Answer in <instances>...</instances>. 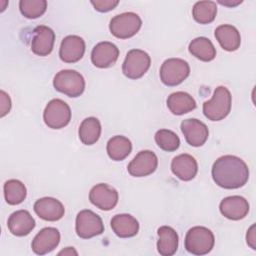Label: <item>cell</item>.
Returning a JSON list of instances; mask_svg holds the SVG:
<instances>
[{
	"label": "cell",
	"mask_w": 256,
	"mask_h": 256,
	"mask_svg": "<svg viewBox=\"0 0 256 256\" xmlns=\"http://www.w3.org/2000/svg\"><path fill=\"white\" fill-rule=\"evenodd\" d=\"M214 182L224 189H237L244 186L249 179L247 164L234 155L219 157L212 166Z\"/></svg>",
	"instance_id": "cell-1"
},
{
	"label": "cell",
	"mask_w": 256,
	"mask_h": 256,
	"mask_svg": "<svg viewBox=\"0 0 256 256\" xmlns=\"http://www.w3.org/2000/svg\"><path fill=\"white\" fill-rule=\"evenodd\" d=\"M232 96L225 86H218L212 98L203 103V113L208 120L220 121L231 111Z\"/></svg>",
	"instance_id": "cell-2"
},
{
	"label": "cell",
	"mask_w": 256,
	"mask_h": 256,
	"mask_svg": "<svg viewBox=\"0 0 256 256\" xmlns=\"http://www.w3.org/2000/svg\"><path fill=\"white\" fill-rule=\"evenodd\" d=\"M184 244L189 253L205 255L213 249L215 237L210 229L203 226H195L188 230Z\"/></svg>",
	"instance_id": "cell-3"
},
{
	"label": "cell",
	"mask_w": 256,
	"mask_h": 256,
	"mask_svg": "<svg viewBox=\"0 0 256 256\" xmlns=\"http://www.w3.org/2000/svg\"><path fill=\"white\" fill-rule=\"evenodd\" d=\"M54 88L68 97H79L85 90L84 77L76 70L64 69L59 71L53 79Z\"/></svg>",
	"instance_id": "cell-4"
},
{
	"label": "cell",
	"mask_w": 256,
	"mask_h": 256,
	"mask_svg": "<svg viewBox=\"0 0 256 256\" xmlns=\"http://www.w3.org/2000/svg\"><path fill=\"white\" fill-rule=\"evenodd\" d=\"M142 20L134 12H124L114 16L110 20L109 29L113 36L119 39H128L133 37L140 30Z\"/></svg>",
	"instance_id": "cell-5"
},
{
	"label": "cell",
	"mask_w": 256,
	"mask_h": 256,
	"mask_svg": "<svg viewBox=\"0 0 256 256\" xmlns=\"http://www.w3.org/2000/svg\"><path fill=\"white\" fill-rule=\"evenodd\" d=\"M190 74V66L187 61L180 58H169L160 67V80L166 86L181 84Z\"/></svg>",
	"instance_id": "cell-6"
},
{
	"label": "cell",
	"mask_w": 256,
	"mask_h": 256,
	"mask_svg": "<svg viewBox=\"0 0 256 256\" xmlns=\"http://www.w3.org/2000/svg\"><path fill=\"white\" fill-rule=\"evenodd\" d=\"M151 58L147 52L141 49L128 51L122 64V72L129 79L141 78L150 68Z\"/></svg>",
	"instance_id": "cell-7"
},
{
	"label": "cell",
	"mask_w": 256,
	"mask_h": 256,
	"mask_svg": "<svg viewBox=\"0 0 256 256\" xmlns=\"http://www.w3.org/2000/svg\"><path fill=\"white\" fill-rule=\"evenodd\" d=\"M43 120L51 129H61L71 120V109L61 99H52L46 105L43 112Z\"/></svg>",
	"instance_id": "cell-8"
},
{
	"label": "cell",
	"mask_w": 256,
	"mask_h": 256,
	"mask_svg": "<svg viewBox=\"0 0 256 256\" xmlns=\"http://www.w3.org/2000/svg\"><path fill=\"white\" fill-rule=\"evenodd\" d=\"M75 230L80 238L89 239L102 234L104 232V224L98 214L89 209H84L76 216Z\"/></svg>",
	"instance_id": "cell-9"
},
{
	"label": "cell",
	"mask_w": 256,
	"mask_h": 256,
	"mask_svg": "<svg viewBox=\"0 0 256 256\" xmlns=\"http://www.w3.org/2000/svg\"><path fill=\"white\" fill-rule=\"evenodd\" d=\"M118 192L106 183H99L93 186L89 192L90 202L103 211L112 210L118 203Z\"/></svg>",
	"instance_id": "cell-10"
},
{
	"label": "cell",
	"mask_w": 256,
	"mask_h": 256,
	"mask_svg": "<svg viewBox=\"0 0 256 256\" xmlns=\"http://www.w3.org/2000/svg\"><path fill=\"white\" fill-rule=\"evenodd\" d=\"M158 166L156 154L150 150L140 151L128 164L127 170L133 177H145L152 174Z\"/></svg>",
	"instance_id": "cell-11"
},
{
	"label": "cell",
	"mask_w": 256,
	"mask_h": 256,
	"mask_svg": "<svg viewBox=\"0 0 256 256\" xmlns=\"http://www.w3.org/2000/svg\"><path fill=\"white\" fill-rule=\"evenodd\" d=\"M181 131L186 142L193 147L202 146L209 136V130L206 124L195 118L183 120L181 122Z\"/></svg>",
	"instance_id": "cell-12"
},
{
	"label": "cell",
	"mask_w": 256,
	"mask_h": 256,
	"mask_svg": "<svg viewBox=\"0 0 256 256\" xmlns=\"http://www.w3.org/2000/svg\"><path fill=\"white\" fill-rule=\"evenodd\" d=\"M55 33L45 25H39L33 30V37L31 40V50L37 56L49 55L54 47Z\"/></svg>",
	"instance_id": "cell-13"
},
{
	"label": "cell",
	"mask_w": 256,
	"mask_h": 256,
	"mask_svg": "<svg viewBox=\"0 0 256 256\" xmlns=\"http://www.w3.org/2000/svg\"><path fill=\"white\" fill-rule=\"evenodd\" d=\"M60 242V232L54 227L41 229L32 240L31 247L35 254L45 255L53 251Z\"/></svg>",
	"instance_id": "cell-14"
},
{
	"label": "cell",
	"mask_w": 256,
	"mask_h": 256,
	"mask_svg": "<svg viewBox=\"0 0 256 256\" xmlns=\"http://www.w3.org/2000/svg\"><path fill=\"white\" fill-rule=\"evenodd\" d=\"M119 56V49L115 44L108 41L99 42L91 52V61L98 68H108L113 66Z\"/></svg>",
	"instance_id": "cell-15"
},
{
	"label": "cell",
	"mask_w": 256,
	"mask_h": 256,
	"mask_svg": "<svg viewBox=\"0 0 256 256\" xmlns=\"http://www.w3.org/2000/svg\"><path fill=\"white\" fill-rule=\"evenodd\" d=\"M85 53V41L77 35L66 36L60 45L59 56L63 62L75 63L79 61Z\"/></svg>",
	"instance_id": "cell-16"
},
{
	"label": "cell",
	"mask_w": 256,
	"mask_h": 256,
	"mask_svg": "<svg viewBox=\"0 0 256 256\" xmlns=\"http://www.w3.org/2000/svg\"><path fill=\"white\" fill-rule=\"evenodd\" d=\"M34 211L41 219L45 221L60 220L65 213L63 204L53 197H43L34 203Z\"/></svg>",
	"instance_id": "cell-17"
},
{
	"label": "cell",
	"mask_w": 256,
	"mask_h": 256,
	"mask_svg": "<svg viewBox=\"0 0 256 256\" xmlns=\"http://www.w3.org/2000/svg\"><path fill=\"white\" fill-rule=\"evenodd\" d=\"M219 209L221 214L227 219L240 220L248 214L249 203L242 196H228L220 202Z\"/></svg>",
	"instance_id": "cell-18"
},
{
	"label": "cell",
	"mask_w": 256,
	"mask_h": 256,
	"mask_svg": "<svg viewBox=\"0 0 256 256\" xmlns=\"http://www.w3.org/2000/svg\"><path fill=\"white\" fill-rule=\"evenodd\" d=\"M171 170L180 180L190 181L198 172V164L193 156L184 153L173 158L171 162Z\"/></svg>",
	"instance_id": "cell-19"
},
{
	"label": "cell",
	"mask_w": 256,
	"mask_h": 256,
	"mask_svg": "<svg viewBox=\"0 0 256 256\" xmlns=\"http://www.w3.org/2000/svg\"><path fill=\"white\" fill-rule=\"evenodd\" d=\"M7 226L13 235L22 237L34 229L35 220L27 210H17L9 216Z\"/></svg>",
	"instance_id": "cell-20"
},
{
	"label": "cell",
	"mask_w": 256,
	"mask_h": 256,
	"mask_svg": "<svg viewBox=\"0 0 256 256\" xmlns=\"http://www.w3.org/2000/svg\"><path fill=\"white\" fill-rule=\"evenodd\" d=\"M113 232L120 238L135 236L139 231V223L130 214H117L112 217L110 222Z\"/></svg>",
	"instance_id": "cell-21"
},
{
	"label": "cell",
	"mask_w": 256,
	"mask_h": 256,
	"mask_svg": "<svg viewBox=\"0 0 256 256\" xmlns=\"http://www.w3.org/2000/svg\"><path fill=\"white\" fill-rule=\"evenodd\" d=\"M215 38L220 46L229 52L236 51L241 44V36L239 31L232 25L222 24L215 29Z\"/></svg>",
	"instance_id": "cell-22"
},
{
	"label": "cell",
	"mask_w": 256,
	"mask_h": 256,
	"mask_svg": "<svg viewBox=\"0 0 256 256\" xmlns=\"http://www.w3.org/2000/svg\"><path fill=\"white\" fill-rule=\"evenodd\" d=\"M159 236L157 250L162 256H172L178 249V234L170 226H161L157 230Z\"/></svg>",
	"instance_id": "cell-23"
},
{
	"label": "cell",
	"mask_w": 256,
	"mask_h": 256,
	"mask_svg": "<svg viewBox=\"0 0 256 256\" xmlns=\"http://www.w3.org/2000/svg\"><path fill=\"white\" fill-rule=\"evenodd\" d=\"M167 107L172 114L183 115L194 110L196 108V102L189 93L178 91L168 96Z\"/></svg>",
	"instance_id": "cell-24"
},
{
	"label": "cell",
	"mask_w": 256,
	"mask_h": 256,
	"mask_svg": "<svg viewBox=\"0 0 256 256\" xmlns=\"http://www.w3.org/2000/svg\"><path fill=\"white\" fill-rule=\"evenodd\" d=\"M189 52L197 59L209 62L216 57V48L206 37H197L193 39L188 46Z\"/></svg>",
	"instance_id": "cell-25"
},
{
	"label": "cell",
	"mask_w": 256,
	"mask_h": 256,
	"mask_svg": "<svg viewBox=\"0 0 256 256\" xmlns=\"http://www.w3.org/2000/svg\"><path fill=\"white\" fill-rule=\"evenodd\" d=\"M108 156L114 161H122L124 160L132 150L131 141L121 135L113 136L109 139L106 146Z\"/></svg>",
	"instance_id": "cell-26"
},
{
	"label": "cell",
	"mask_w": 256,
	"mask_h": 256,
	"mask_svg": "<svg viewBox=\"0 0 256 256\" xmlns=\"http://www.w3.org/2000/svg\"><path fill=\"white\" fill-rule=\"evenodd\" d=\"M79 139L85 145L95 144L101 135V124L100 121L95 117L85 118L80 124Z\"/></svg>",
	"instance_id": "cell-27"
},
{
	"label": "cell",
	"mask_w": 256,
	"mask_h": 256,
	"mask_svg": "<svg viewBox=\"0 0 256 256\" xmlns=\"http://www.w3.org/2000/svg\"><path fill=\"white\" fill-rule=\"evenodd\" d=\"M3 190L5 200L9 205H18L22 203L27 195L25 185L17 179H10L6 181Z\"/></svg>",
	"instance_id": "cell-28"
},
{
	"label": "cell",
	"mask_w": 256,
	"mask_h": 256,
	"mask_svg": "<svg viewBox=\"0 0 256 256\" xmlns=\"http://www.w3.org/2000/svg\"><path fill=\"white\" fill-rule=\"evenodd\" d=\"M217 14V6L214 1H198L192 8L194 20L200 24H209L214 21Z\"/></svg>",
	"instance_id": "cell-29"
},
{
	"label": "cell",
	"mask_w": 256,
	"mask_h": 256,
	"mask_svg": "<svg viewBox=\"0 0 256 256\" xmlns=\"http://www.w3.org/2000/svg\"><path fill=\"white\" fill-rule=\"evenodd\" d=\"M155 142L158 147L166 152H173L180 146L178 135L168 129H160L155 133Z\"/></svg>",
	"instance_id": "cell-30"
},
{
	"label": "cell",
	"mask_w": 256,
	"mask_h": 256,
	"mask_svg": "<svg viewBox=\"0 0 256 256\" xmlns=\"http://www.w3.org/2000/svg\"><path fill=\"white\" fill-rule=\"evenodd\" d=\"M19 9L23 16L28 19H36L41 17L47 9V1L45 0H21Z\"/></svg>",
	"instance_id": "cell-31"
},
{
	"label": "cell",
	"mask_w": 256,
	"mask_h": 256,
	"mask_svg": "<svg viewBox=\"0 0 256 256\" xmlns=\"http://www.w3.org/2000/svg\"><path fill=\"white\" fill-rule=\"evenodd\" d=\"M91 4L93 5L94 9L99 12H108L113 10L118 4V0H92Z\"/></svg>",
	"instance_id": "cell-32"
},
{
	"label": "cell",
	"mask_w": 256,
	"mask_h": 256,
	"mask_svg": "<svg viewBox=\"0 0 256 256\" xmlns=\"http://www.w3.org/2000/svg\"><path fill=\"white\" fill-rule=\"evenodd\" d=\"M0 96H1V98H0V101H1V107H0L1 108V113H0V116L4 117L6 114L9 113V111L11 109V99H10L9 95L5 91H3V90L0 91Z\"/></svg>",
	"instance_id": "cell-33"
},
{
	"label": "cell",
	"mask_w": 256,
	"mask_h": 256,
	"mask_svg": "<svg viewBox=\"0 0 256 256\" xmlns=\"http://www.w3.org/2000/svg\"><path fill=\"white\" fill-rule=\"evenodd\" d=\"M246 241L247 244L253 249H256V236H255V224H252V226L248 229L246 234Z\"/></svg>",
	"instance_id": "cell-34"
},
{
	"label": "cell",
	"mask_w": 256,
	"mask_h": 256,
	"mask_svg": "<svg viewBox=\"0 0 256 256\" xmlns=\"http://www.w3.org/2000/svg\"><path fill=\"white\" fill-rule=\"evenodd\" d=\"M220 4L222 5H225V6H228V7H234V6H237L238 4H241L242 3V0H237V1H230V0H226V1H222V0H219L218 1Z\"/></svg>",
	"instance_id": "cell-35"
},
{
	"label": "cell",
	"mask_w": 256,
	"mask_h": 256,
	"mask_svg": "<svg viewBox=\"0 0 256 256\" xmlns=\"http://www.w3.org/2000/svg\"><path fill=\"white\" fill-rule=\"evenodd\" d=\"M58 254H59V255H62V254H64V255H72V254L77 255L78 253H77V251H75V250L73 249V247H67L66 249L60 251Z\"/></svg>",
	"instance_id": "cell-36"
}]
</instances>
